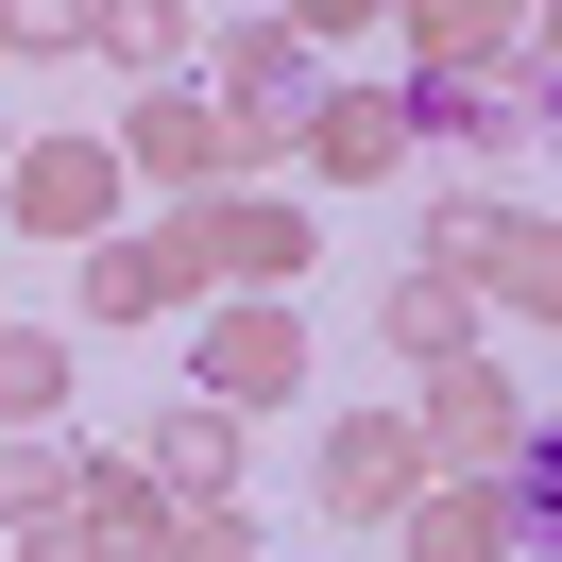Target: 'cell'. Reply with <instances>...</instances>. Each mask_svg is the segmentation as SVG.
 Masks as SVG:
<instances>
[{
  "label": "cell",
  "instance_id": "obj_1",
  "mask_svg": "<svg viewBox=\"0 0 562 562\" xmlns=\"http://www.w3.org/2000/svg\"><path fill=\"white\" fill-rule=\"evenodd\" d=\"M0 35H35V52H52V35H69V0H0Z\"/></svg>",
  "mask_w": 562,
  "mask_h": 562
}]
</instances>
